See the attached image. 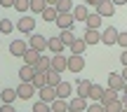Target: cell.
I'll use <instances>...</instances> for the list:
<instances>
[{
    "label": "cell",
    "mask_w": 127,
    "mask_h": 112,
    "mask_svg": "<svg viewBox=\"0 0 127 112\" xmlns=\"http://www.w3.org/2000/svg\"><path fill=\"white\" fill-rule=\"evenodd\" d=\"M47 40H50L47 35H40V33H33V35H31V40H28V47L42 54V51L47 49Z\"/></svg>",
    "instance_id": "6da1fadb"
},
{
    "label": "cell",
    "mask_w": 127,
    "mask_h": 112,
    "mask_svg": "<svg viewBox=\"0 0 127 112\" xmlns=\"http://www.w3.org/2000/svg\"><path fill=\"white\" fill-rule=\"evenodd\" d=\"M35 91H38V89L33 86V82H21V84L17 86V96H19L21 100H31L33 96H35Z\"/></svg>",
    "instance_id": "7a4b0ae2"
},
{
    "label": "cell",
    "mask_w": 127,
    "mask_h": 112,
    "mask_svg": "<svg viewBox=\"0 0 127 112\" xmlns=\"http://www.w3.org/2000/svg\"><path fill=\"white\" fill-rule=\"evenodd\" d=\"M68 70L71 72H82L85 70V56L82 54H71L68 56Z\"/></svg>",
    "instance_id": "3957f363"
},
{
    "label": "cell",
    "mask_w": 127,
    "mask_h": 112,
    "mask_svg": "<svg viewBox=\"0 0 127 112\" xmlns=\"http://www.w3.org/2000/svg\"><path fill=\"white\" fill-rule=\"evenodd\" d=\"M38 96H40V100H45V103L52 105V100L57 98V86H52V84L40 86V89H38Z\"/></svg>",
    "instance_id": "277c9868"
},
{
    "label": "cell",
    "mask_w": 127,
    "mask_h": 112,
    "mask_svg": "<svg viewBox=\"0 0 127 112\" xmlns=\"http://www.w3.org/2000/svg\"><path fill=\"white\" fill-rule=\"evenodd\" d=\"M96 12H99L104 19H111V16L115 14V5H113V0H101V2L96 5Z\"/></svg>",
    "instance_id": "5b68a950"
},
{
    "label": "cell",
    "mask_w": 127,
    "mask_h": 112,
    "mask_svg": "<svg viewBox=\"0 0 127 112\" xmlns=\"http://www.w3.org/2000/svg\"><path fill=\"white\" fill-rule=\"evenodd\" d=\"M17 31L19 33H33L35 31V19L33 16H21L17 21Z\"/></svg>",
    "instance_id": "8992f818"
},
{
    "label": "cell",
    "mask_w": 127,
    "mask_h": 112,
    "mask_svg": "<svg viewBox=\"0 0 127 112\" xmlns=\"http://www.w3.org/2000/svg\"><path fill=\"white\" fill-rule=\"evenodd\" d=\"M52 70H57V72H66V70H68V56L54 54V56H52Z\"/></svg>",
    "instance_id": "52a82bcc"
},
{
    "label": "cell",
    "mask_w": 127,
    "mask_h": 112,
    "mask_svg": "<svg viewBox=\"0 0 127 112\" xmlns=\"http://www.w3.org/2000/svg\"><path fill=\"white\" fill-rule=\"evenodd\" d=\"M26 49H28V45L24 40H12V42H9V54H12V56L21 58L24 54H26Z\"/></svg>",
    "instance_id": "ba28073f"
},
{
    "label": "cell",
    "mask_w": 127,
    "mask_h": 112,
    "mask_svg": "<svg viewBox=\"0 0 127 112\" xmlns=\"http://www.w3.org/2000/svg\"><path fill=\"white\" fill-rule=\"evenodd\" d=\"M108 86L113 91H123L125 89V77L120 75V72H111L108 75Z\"/></svg>",
    "instance_id": "9c48e42d"
},
{
    "label": "cell",
    "mask_w": 127,
    "mask_h": 112,
    "mask_svg": "<svg viewBox=\"0 0 127 112\" xmlns=\"http://www.w3.org/2000/svg\"><path fill=\"white\" fill-rule=\"evenodd\" d=\"M101 42H104V45H118V31H115L113 26H108L106 28L104 33H101Z\"/></svg>",
    "instance_id": "30bf717a"
},
{
    "label": "cell",
    "mask_w": 127,
    "mask_h": 112,
    "mask_svg": "<svg viewBox=\"0 0 127 112\" xmlns=\"http://www.w3.org/2000/svg\"><path fill=\"white\" fill-rule=\"evenodd\" d=\"M47 49H50V54H64L66 45H64L61 37H50V40H47Z\"/></svg>",
    "instance_id": "8fae6325"
},
{
    "label": "cell",
    "mask_w": 127,
    "mask_h": 112,
    "mask_svg": "<svg viewBox=\"0 0 127 112\" xmlns=\"http://www.w3.org/2000/svg\"><path fill=\"white\" fill-rule=\"evenodd\" d=\"M57 26H59L61 28V31H64V28H73V23H75V19H73V12H66V14H59V16H57Z\"/></svg>",
    "instance_id": "7c38bea8"
},
{
    "label": "cell",
    "mask_w": 127,
    "mask_h": 112,
    "mask_svg": "<svg viewBox=\"0 0 127 112\" xmlns=\"http://www.w3.org/2000/svg\"><path fill=\"white\" fill-rule=\"evenodd\" d=\"M35 65H28V63H24L21 70H19V80L21 82H33V75H35Z\"/></svg>",
    "instance_id": "4fadbf2b"
},
{
    "label": "cell",
    "mask_w": 127,
    "mask_h": 112,
    "mask_svg": "<svg viewBox=\"0 0 127 112\" xmlns=\"http://www.w3.org/2000/svg\"><path fill=\"white\" fill-rule=\"evenodd\" d=\"M68 110L85 112V110H87V98H82V96H73V98L68 100Z\"/></svg>",
    "instance_id": "5bb4252c"
},
{
    "label": "cell",
    "mask_w": 127,
    "mask_h": 112,
    "mask_svg": "<svg viewBox=\"0 0 127 112\" xmlns=\"http://www.w3.org/2000/svg\"><path fill=\"white\" fill-rule=\"evenodd\" d=\"M90 89H92V82L90 80H78V84H75V94L78 96L90 98Z\"/></svg>",
    "instance_id": "9a60e30c"
},
{
    "label": "cell",
    "mask_w": 127,
    "mask_h": 112,
    "mask_svg": "<svg viewBox=\"0 0 127 112\" xmlns=\"http://www.w3.org/2000/svg\"><path fill=\"white\" fill-rule=\"evenodd\" d=\"M118 98H120V91H113L111 86H106V89H104V96H101L99 103H101V105H108V103H113V100H118Z\"/></svg>",
    "instance_id": "2e32d148"
},
{
    "label": "cell",
    "mask_w": 127,
    "mask_h": 112,
    "mask_svg": "<svg viewBox=\"0 0 127 112\" xmlns=\"http://www.w3.org/2000/svg\"><path fill=\"white\" fill-rule=\"evenodd\" d=\"M50 68H52V56H42L40 54V58L35 61V70L38 72H47Z\"/></svg>",
    "instance_id": "e0dca14e"
},
{
    "label": "cell",
    "mask_w": 127,
    "mask_h": 112,
    "mask_svg": "<svg viewBox=\"0 0 127 112\" xmlns=\"http://www.w3.org/2000/svg\"><path fill=\"white\" fill-rule=\"evenodd\" d=\"M87 16H90L87 5H75V7H73V19H75V21H85Z\"/></svg>",
    "instance_id": "ac0fdd59"
},
{
    "label": "cell",
    "mask_w": 127,
    "mask_h": 112,
    "mask_svg": "<svg viewBox=\"0 0 127 112\" xmlns=\"http://www.w3.org/2000/svg\"><path fill=\"white\" fill-rule=\"evenodd\" d=\"M85 49H87L85 37H75V40L71 42V54H85Z\"/></svg>",
    "instance_id": "d6986e66"
},
{
    "label": "cell",
    "mask_w": 127,
    "mask_h": 112,
    "mask_svg": "<svg viewBox=\"0 0 127 112\" xmlns=\"http://www.w3.org/2000/svg\"><path fill=\"white\" fill-rule=\"evenodd\" d=\"M85 42H87V45H99V42H101V33L96 31V28H87Z\"/></svg>",
    "instance_id": "ffe728a7"
},
{
    "label": "cell",
    "mask_w": 127,
    "mask_h": 112,
    "mask_svg": "<svg viewBox=\"0 0 127 112\" xmlns=\"http://www.w3.org/2000/svg\"><path fill=\"white\" fill-rule=\"evenodd\" d=\"M101 19H104V16H101L99 12H90V16L85 19V26L87 28H99L101 26Z\"/></svg>",
    "instance_id": "44dd1931"
},
{
    "label": "cell",
    "mask_w": 127,
    "mask_h": 112,
    "mask_svg": "<svg viewBox=\"0 0 127 112\" xmlns=\"http://www.w3.org/2000/svg\"><path fill=\"white\" fill-rule=\"evenodd\" d=\"M14 98H19L17 96V89H2L0 91V100H2V103H14Z\"/></svg>",
    "instance_id": "7402d4cb"
},
{
    "label": "cell",
    "mask_w": 127,
    "mask_h": 112,
    "mask_svg": "<svg viewBox=\"0 0 127 112\" xmlns=\"http://www.w3.org/2000/svg\"><path fill=\"white\" fill-rule=\"evenodd\" d=\"M21 58H24V63H28V65H35V61L40 58V51H35V49H31V47H28L26 54H24Z\"/></svg>",
    "instance_id": "603a6c76"
},
{
    "label": "cell",
    "mask_w": 127,
    "mask_h": 112,
    "mask_svg": "<svg viewBox=\"0 0 127 112\" xmlns=\"http://www.w3.org/2000/svg\"><path fill=\"white\" fill-rule=\"evenodd\" d=\"M57 98H71V84L68 82H61L59 86H57Z\"/></svg>",
    "instance_id": "cb8c5ba5"
},
{
    "label": "cell",
    "mask_w": 127,
    "mask_h": 112,
    "mask_svg": "<svg viewBox=\"0 0 127 112\" xmlns=\"http://www.w3.org/2000/svg\"><path fill=\"white\" fill-rule=\"evenodd\" d=\"M57 16H59V12H57V7H52V5H47V7H45V12H42V19H45V21H50V23H54V21H57Z\"/></svg>",
    "instance_id": "d4e9b609"
},
{
    "label": "cell",
    "mask_w": 127,
    "mask_h": 112,
    "mask_svg": "<svg viewBox=\"0 0 127 112\" xmlns=\"http://www.w3.org/2000/svg\"><path fill=\"white\" fill-rule=\"evenodd\" d=\"M61 72H57V70H52V68H50V70H47V84H52V86H59L61 84Z\"/></svg>",
    "instance_id": "484cf974"
},
{
    "label": "cell",
    "mask_w": 127,
    "mask_h": 112,
    "mask_svg": "<svg viewBox=\"0 0 127 112\" xmlns=\"http://www.w3.org/2000/svg\"><path fill=\"white\" fill-rule=\"evenodd\" d=\"M52 110L54 112H68V100L66 98H54L52 100Z\"/></svg>",
    "instance_id": "4316f807"
},
{
    "label": "cell",
    "mask_w": 127,
    "mask_h": 112,
    "mask_svg": "<svg viewBox=\"0 0 127 112\" xmlns=\"http://www.w3.org/2000/svg\"><path fill=\"white\" fill-rule=\"evenodd\" d=\"M59 37L64 40V45H66V47H71V42L75 40V35H73V28H64V31L59 33Z\"/></svg>",
    "instance_id": "83f0119b"
},
{
    "label": "cell",
    "mask_w": 127,
    "mask_h": 112,
    "mask_svg": "<svg viewBox=\"0 0 127 112\" xmlns=\"http://www.w3.org/2000/svg\"><path fill=\"white\" fill-rule=\"evenodd\" d=\"M54 7H57V12H59V14L73 12V2H71V0H59V2H57Z\"/></svg>",
    "instance_id": "f1b7e54d"
},
{
    "label": "cell",
    "mask_w": 127,
    "mask_h": 112,
    "mask_svg": "<svg viewBox=\"0 0 127 112\" xmlns=\"http://www.w3.org/2000/svg\"><path fill=\"white\" fill-rule=\"evenodd\" d=\"M45 84H47V72H35V75H33V86L40 89V86H45Z\"/></svg>",
    "instance_id": "f546056e"
},
{
    "label": "cell",
    "mask_w": 127,
    "mask_h": 112,
    "mask_svg": "<svg viewBox=\"0 0 127 112\" xmlns=\"http://www.w3.org/2000/svg\"><path fill=\"white\" fill-rule=\"evenodd\" d=\"M45 7H47V0H31L33 14H42V12H45Z\"/></svg>",
    "instance_id": "4dcf8cb0"
},
{
    "label": "cell",
    "mask_w": 127,
    "mask_h": 112,
    "mask_svg": "<svg viewBox=\"0 0 127 112\" xmlns=\"http://www.w3.org/2000/svg\"><path fill=\"white\" fill-rule=\"evenodd\" d=\"M104 89H106V86L92 84V89H90V98H92V100H101V96H104Z\"/></svg>",
    "instance_id": "1f68e13d"
},
{
    "label": "cell",
    "mask_w": 127,
    "mask_h": 112,
    "mask_svg": "<svg viewBox=\"0 0 127 112\" xmlns=\"http://www.w3.org/2000/svg\"><path fill=\"white\" fill-rule=\"evenodd\" d=\"M14 9L21 14H26L28 9H31V0H14Z\"/></svg>",
    "instance_id": "d6a6232c"
},
{
    "label": "cell",
    "mask_w": 127,
    "mask_h": 112,
    "mask_svg": "<svg viewBox=\"0 0 127 112\" xmlns=\"http://www.w3.org/2000/svg\"><path fill=\"white\" fill-rule=\"evenodd\" d=\"M12 31H14V23L9 19H0V33L5 35V33H12Z\"/></svg>",
    "instance_id": "836d02e7"
},
{
    "label": "cell",
    "mask_w": 127,
    "mask_h": 112,
    "mask_svg": "<svg viewBox=\"0 0 127 112\" xmlns=\"http://www.w3.org/2000/svg\"><path fill=\"white\" fill-rule=\"evenodd\" d=\"M123 108H125V105L120 103V98H118V100H113V103H108V105H104V110H106V112H120Z\"/></svg>",
    "instance_id": "e575fe53"
},
{
    "label": "cell",
    "mask_w": 127,
    "mask_h": 112,
    "mask_svg": "<svg viewBox=\"0 0 127 112\" xmlns=\"http://www.w3.org/2000/svg\"><path fill=\"white\" fill-rule=\"evenodd\" d=\"M50 110H52V105L45 103V100H38V103L33 105V112H50Z\"/></svg>",
    "instance_id": "d590c367"
},
{
    "label": "cell",
    "mask_w": 127,
    "mask_h": 112,
    "mask_svg": "<svg viewBox=\"0 0 127 112\" xmlns=\"http://www.w3.org/2000/svg\"><path fill=\"white\" fill-rule=\"evenodd\" d=\"M85 112H106V110H104V105H101L99 100H96V103H92V105H87V110H85Z\"/></svg>",
    "instance_id": "8d00e7d4"
},
{
    "label": "cell",
    "mask_w": 127,
    "mask_h": 112,
    "mask_svg": "<svg viewBox=\"0 0 127 112\" xmlns=\"http://www.w3.org/2000/svg\"><path fill=\"white\" fill-rule=\"evenodd\" d=\"M118 45L123 49H127V33H118Z\"/></svg>",
    "instance_id": "74e56055"
},
{
    "label": "cell",
    "mask_w": 127,
    "mask_h": 112,
    "mask_svg": "<svg viewBox=\"0 0 127 112\" xmlns=\"http://www.w3.org/2000/svg\"><path fill=\"white\" fill-rule=\"evenodd\" d=\"M0 112H17V110H14V105H12V103H2Z\"/></svg>",
    "instance_id": "f35d334b"
},
{
    "label": "cell",
    "mask_w": 127,
    "mask_h": 112,
    "mask_svg": "<svg viewBox=\"0 0 127 112\" xmlns=\"http://www.w3.org/2000/svg\"><path fill=\"white\" fill-rule=\"evenodd\" d=\"M0 7H14V0H0Z\"/></svg>",
    "instance_id": "ab89813d"
},
{
    "label": "cell",
    "mask_w": 127,
    "mask_h": 112,
    "mask_svg": "<svg viewBox=\"0 0 127 112\" xmlns=\"http://www.w3.org/2000/svg\"><path fill=\"white\" fill-rule=\"evenodd\" d=\"M120 63H123V65H127V49L120 54Z\"/></svg>",
    "instance_id": "60d3db41"
},
{
    "label": "cell",
    "mask_w": 127,
    "mask_h": 112,
    "mask_svg": "<svg viewBox=\"0 0 127 112\" xmlns=\"http://www.w3.org/2000/svg\"><path fill=\"white\" fill-rule=\"evenodd\" d=\"M99 2H101V0H87V5H92V7H96Z\"/></svg>",
    "instance_id": "b9f144b4"
},
{
    "label": "cell",
    "mask_w": 127,
    "mask_h": 112,
    "mask_svg": "<svg viewBox=\"0 0 127 112\" xmlns=\"http://www.w3.org/2000/svg\"><path fill=\"white\" fill-rule=\"evenodd\" d=\"M113 5H127V0H113Z\"/></svg>",
    "instance_id": "7bdbcfd3"
},
{
    "label": "cell",
    "mask_w": 127,
    "mask_h": 112,
    "mask_svg": "<svg viewBox=\"0 0 127 112\" xmlns=\"http://www.w3.org/2000/svg\"><path fill=\"white\" fill-rule=\"evenodd\" d=\"M120 75H123V77H125V82H127V65H125V70L120 72Z\"/></svg>",
    "instance_id": "ee69618b"
},
{
    "label": "cell",
    "mask_w": 127,
    "mask_h": 112,
    "mask_svg": "<svg viewBox=\"0 0 127 112\" xmlns=\"http://www.w3.org/2000/svg\"><path fill=\"white\" fill-rule=\"evenodd\" d=\"M57 2H59V0H47V5H52V7H54Z\"/></svg>",
    "instance_id": "f6af8a7d"
},
{
    "label": "cell",
    "mask_w": 127,
    "mask_h": 112,
    "mask_svg": "<svg viewBox=\"0 0 127 112\" xmlns=\"http://www.w3.org/2000/svg\"><path fill=\"white\" fill-rule=\"evenodd\" d=\"M123 94H127V82H125V89H123Z\"/></svg>",
    "instance_id": "bcb514c9"
},
{
    "label": "cell",
    "mask_w": 127,
    "mask_h": 112,
    "mask_svg": "<svg viewBox=\"0 0 127 112\" xmlns=\"http://www.w3.org/2000/svg\"><path fill=\"white\" fill-rule=\"evenodd\" d=\"M120 112H127V108H123V110H120Z\"/></svg>",
    "instance_id": "7dc6e473"
},
{
    "label": "cell",
    "mask_w": 127,
    "mask_h": 112,
    "mask_svg": "<svg viewBox=\"0 0 127 112\" xmlns=\"http://www.w3.org/2000/svg\"><path fill=\"white\" fill-rule=\"evenodd\" d=\"M68 112H78V110H68Z\"/></svg>",
    "instance_id": "c3c4849f"
},
{
    "label": "cell",
    "mask_w": 127,
    "mask_h": 112,
    "mask_svg": "<svg viewBox=\"0 0 127 112\" xmlns=\"http://www.w3.org/2000/svg\"><path fill=\"white\" fill-rule=\"evenodd\" d=\"M50 112H54V110H50Z\"/></svg>",
    "instance_id": "681fc988"
},
{
    "label": "cell",
    "mask_w": 127,
    "mask_h": 112,
    "mask_svg": "<svg viewBox=\"0 0 127 112\" xmlns=\"http://www.w3.org/2000/svg\"><path fill=\"white\" fill-rule=\"evenodd\" d=\"M0 35H2V33H0Z\"/></svg>",
    "instance_id": "f907efd6"
},
{
    "label": "cell",
    "mask_w": 127,
    "mask_h": 112,
    "mask_svg": "<svg viewBox=\"0 0 127 112\" xmlns=\"http://www.w3.org/2000/svg\"><path fill=\"white\" fill-rule=\"evenodd\" d=\"M125 108H127V105H125Z\"/></svg>",
    "instance_id": "816d5d0a"
}]
</instances>
